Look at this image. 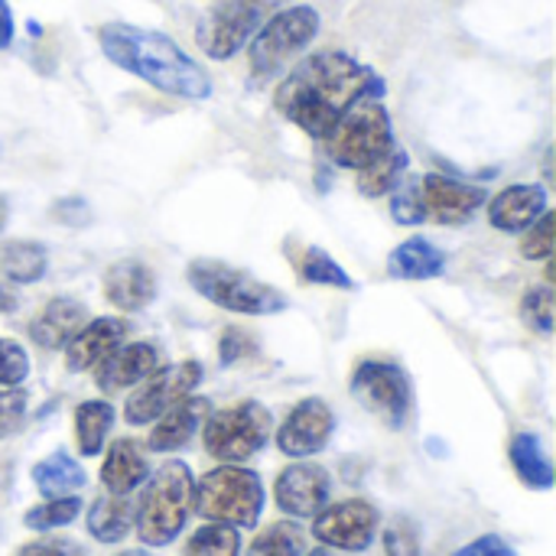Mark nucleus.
I'll list each match as a JSON object with an SVG mask.
<instances>
[{
  "instance_id": "9",
  "label": "nucleus",
  "mask_w": 556,
  "mask_h": 556,
  "mask_svg": "<svg viewBox=\"0 0 556 556\" xmlns=\"http://www.w3.org/2000/svg\"><path fill=\"white\" fill-rule=\"evenodd\" d=\"M352 397L391 430H404L414 410V388L407 371L388 358H365L352 371Z\"/></svg>"
},
{
  "instance_id": "17",
  "label": "nucleus",
  "mask_w": 556,
  "mask_h": 556,
  "mask_svg": "<svg viewBox=\"0 0 556 556\" xmlns=\"http://www.w3.org/2000/svg\"><path fill=\"white\" fill-rule=\"evenodd\" d=\"M104 300L121 309V313H140L156 300V277L153 270L137 261V257H124L114 261L104 270Z\"/></svg>"
},
{
  "instance_id": "12",
  "label": "nucleus",
  "mask_w": 556,
  "mask_h": 556,
  "mask_svg": "<svg viewBox=\"0 0 556 556\" xmlns=\"http://www.w3.org/2000/svg\"><path fill=\"white\" fill-rule=\"evenodd\" d=\"M378 508L365 498H345L339 505H326L313 518V538L323 547H336L345 554H365L378 534Z\"/></svg>"
},
{
  "instance_id": "4",
  "label": "nucleus",
  "mask_w": 556,
  "mask_h": 556,
  "mask_svg": "<svg viewBox=\"0 0 556 556\" xmlns=\"http://www.w3.org/2000/svg\"><path fill=\"white\" fill-rule=\"evenodd\" d=\"M186 280L192 283V290L202 300H208L212 306H218L225 313H238V316H277V313H287L290 309V300L277 287L251 277L241 267L222 264V261H208V257L192 261L189 270H186Z\"/></svg>"
},
{
  "instance_id": "35",
  "label": "nucleus",
  "mask_w": 556,
  "mask_h": 556,
  "mask_svg": "<svg viewBox=\"0 0 556 556\" xmlns=\"http://www.w3.org/2000/svg\"><path fill=\"white\" fill-rule=\"evenodd\" d=\"M26 410H29V394L23 388L0 391V440H10L23 430Z\"/></svg>"
},
{
  "instance_id": "31",
  "label": "nucleus",
  "mask_w": 556,
  "mask_h": 556,
  "mask_svg": "<svg viewBox=\"0 0 556 556\" xmlns=\"http://www.w3.org/2000/svg\"><path fill=\"white\" fill-rule=\"evenodd\" d=\"M303 547H306L303 531L293 521H277L251 541L248 556H303Z\"/></svg>"
},
{
  "instance_id": "27",
  "label": "nucleus",
  "mask_w": 556,
  "mask_h": 556,
  "mask_svg": "<svg viewBox=\"0 0 556 556\" xmlns=\"http://www.w3.org/2000/svg\"><path fill=\"white\" fill-rule=\"evenodd\" d=\"M49 270V251L39 241H7L0 248V274L16 283V287H29L39 283Z\"/></svg>"
},
{
  "instance_id": "33",
  "label": "nucleus",
  "mask_w": 556,
  "mask_h": 556,
  "mask_svg": "<svg viewBox=\"0 0 556 556\" xmlns=\"http://www.w3.org/2000/svg\"><path fill=\"white\" fill-rule=\"evenodd\" d=\"M81 498L75 495H62V498H49L36 508H29L23 515V528L29 531H55V528H68L78 515H81Z\"/></svg>"
},
{
  "instance_id": "41",
  "label": "nucleus",
  "mask_w": 556,
  "mask_h": 556,
  "mask_svg": "<svg viewBox=\"0 0 556 556\" xmlns=\"http://www.w3.org/2000/svg\"><path fill=\"white\" fill-rule=\"evenodd\" d=\"M244 355H251V339L241 329H225L222 339H218V362L228 368V365H235Z\"/></svg>"
},
{
  "instance_id": "16",
  "label": "nucleus",
  "mask_w": 556,
  "mask_h": 556,
  "mask_svg": "<svg viewBox=\"0 0 556 556\" xmlns=\"http://www.w3.org/2000/svg\"><path fill=\"white\" fill-rule=\"evenodd\" d=\"M160 368V352L153 342H130L117 345L98 368H94V384L104 394H117L127 388H137L143 378H150Z\"/></svg>"
},
{
  "instance_id": "18",
  "label": "nucleus",
  "mask_w": 556,
  "mask_h": 556,
  "mask_svg": "<svg viewBox=\"0 0 556 556\" xmlns=\"http://www.w3.org/2000/svg\"><path fill=\"white\" fill-rule=\"evenodd\" d=\"M127 336V323L114 316H98L78 329V336L65 345V368L72 375L98 368Z\"/></svg>"
},
{
  "instance_id": "14",
  "label": "nucleus",
  "mask_w": 556,
  "mask_h": 556,
  "mask_svg": "<svg viewBox=\"0 0 556 556\" xmlns=\"http://www.w3.org/2000/svg\"><path fill=\"white\" fill-rule=\"evenodd\" d=\"M336 433V414L323 397L300 401L277 430V450L290 459H309L329 446Z\"/></svg>"
},
{
  "instance_id": "1",
  "label": "nucleus",
  "mask_w": 556,
  "mask_h": 556,
  "mask_svg": "<svg viewBox=\"0 0 556 556\" xmlns=\"http://www.w3.org/2000/svg\"><path fill=\"white\" fill-rule=\"evenodd\" d=\"M365 94H384V78L349 52L326 49L296 62V68L280 81L274 108L313 140H323Z\"/></svg>"
},
{
  "instance_id": "13",
  "label": "nucleus",
  "mask_w": 556,
  "mask_h": 556,
  "mask_svg": "<svg viewBox=\"0 0 556 556\" xmlns=\"http://www.w3.org/2000/svg\"><path fill=\"white\" fill-rule=\"evenodd\" d=\"M414 179H417L420 215L424 222L433 225H466L489 202V192L482 186H469L443 173H427Z\"/></svg>"
},
{
  "instance_id": "42",
  "label": "nucleus",
  "mask_w": 556,
  "mask_h": 556,
  "mask_svg": "<svg viewBox=\"0 0 556 556\" xmlns=\"http://www.w3.org/2000/svg\"><path fill=\"white\" fill-rule=\"evenodd\" d=\"M456 556H518V554L511 551V544H508L505 538H498V534H485V538H479V541L466 544V547H463Z\"/></svg>"
},
{
  "instance_id": "5",
  "label": "nucleus",
  "mask_w": 556,
  "mask_h": 556,
  "mask_svg": "<svg viewBox=\"0 0 556 556\" xmlns=\"http://www.w3.org/2000/svg\"><path fill=\"white\" fill-rule=\"evenodd\" d=\"M323 147L329 163L355 173L381 160L391 147H397L391 114L384 108V94H365L362 101H355L339 117V124L323 137Z\"/></svg>"
},
{
  "instance_id": "24",
  "label": "nucleus",
  "mask_w": 556,
  "mask_h": 556,
  "mask_svg": "<svg viewBox=\"0 0 556 556\" xmlns=\"http://www.w3.org/2000/svg\"><path fill=\"white\" fill-rule=\"evenodd\" d=\"M508 459H511L518 479L528 489H538V492L554 489V463H551V456L544 450V440L538 433H515L511 446H508Z\"/></svg>"
},
{
  "instance_id": "10",
  "label": "nucleus",
  "mask_w": 556,
  "mask_h": 556,
  "mask_svg": "<svg viewBox=\"0 0 556 556\" xmlns=\"http://www.w3.org/2000/svg\"><path fill=\"white\" fill-rule=\"evenodd\" d=\"M277 7L280 0H218L199 20L195 42L208 59L228 62L254 39V33L267 23V16Z\"/></svg>"
},
{
  "instance_id": "3",
  "label": "nucleus",
  "mask_w": 556,
  "mask_h": 556,
  "mask_svg": "<svg viewBox=\"0 0 556 556\" xmlns=\"http://www.w3.org/2000/svg\"><path fill=\"white\" fill-rule=\"evenodd\" d=\"M192 469L179 459L150 476L140 502L134 505V528L147 547H166L182 534L192 515Z\"/></svg>"
},
{
  "instance_id": "25",
  "label": "nucleus",
  "mask_w": 556,
  "mask_h": 556,
  "mask_svg": "<svg viewBox=\"0 0 556 556\" xmlns=\"http://www.w3.org/2000/svg\"><path fill=\"white\" fill-rule=\"evenodd\" d=\"M33 485L46 498H62L72 492H81L88 485V476L78 466V459H72L65 450H55L33 466Z\"/></svg>"
},
{
  "instance_id": "40",
  "label": "nucleus",
  "mask_w": 556,
  "mask_h": 556,
  "mask_svg": "<svg viewBox=\"0 0 556 556\" xmlns=\"http://www.w3.org/2000/svg\"><path fill=\"white\" fill-rule=\"evenodd\" d=\"M16 556H88V551L72 538H42V541L20 547Z\"/></svg>"
},
{
  "instance_id": "29",
  "label": "nucleus",
  "mask_w": 556,
  "mask_h": 556,
  "mask_svg": "<svg viewBox=\"0 0 556 556\" xmlns=\"http://www.w3.org/2000/svg\"><path fill=\"white\" fill-rule=\"evenodd\" d=\"M114 404L108 401H85L75 407V440L81 456H98L104 450V440L114 427Z\"/></svg>"
},
{
  "instance_id": "44",
  "label": "nucleus",
  "mask_w": 556,
  "mask_h": 556,
  "mask_svg": "<svg viewBox=\"0 0 556 556\" xmlns=\"http://www.w3.org/2000/svg\"><path fill=\"white\" fill-rule=\"evenodd\" d=\"M16 306H20V296H16L7 283H0V316H3V313H13Z\"/></svg>"
},
{
  "instance_id": "8",
  "label": "nucleus",
  "mask_w": 556,
  "mask_h": 556,
  "mask_svg": "<svg viewBox=\"0 0 556 556\" xmlns=\"http://www.w3.org/2000/svg\"><path fill=\"white\" fill-rule=\"evenodd\" d=\"M274 430V417L261 401H238L205 417L202 443L218 463H244L257 456Z\"/></svg>"
},
{
  "instance_id": "21",
  "label": "nucleus",
  "mask_w": 556,
  "mask_h": 556,
  "mask_svg": "<svg viewBox=\"0 0 556 556\" xmlns=\"http://www.w3.org/2000/svg\"><path fill=\"white\" fill-rule=\"evenodd\" d=\"M85 323H88V306L81 300H75V296H52L39 309V316L33 319L29 336H33V342L39 349L59 352V349H65L78 336V329Z\"/></svg>"
},
{
  "instance_id": "47",
  "label": "nucleus",
  "mask_w": 556,
  "mask_h": 556,
  "mask_svg": "<svg viewBox=\"0 0 556 556\" xmlns=\"http://www.w3.org/2000/svg\"><path fill=\"white\" fill-rule=\"evenodd\" d=\"M306 556H329V554H326V551L319 547V551H309V554H306Z\"/></svg>"
},
{
  "instance_id": "11",
  "label": "nucleus",
  "mask_w": 556,
  "mask_h": 556,
  "mask_svg": "<svg viewBox=\"0 0 556 556\" xmlns=\"http://www.w3.org/2000/svg\"><path fill=\"white\" fill-rule=\"evenodd\" d=\"M205 371H202V362L195 358H186L179 365H166V368H156L150 378L140 381V388L127 397L124 404V420L130 427H140V424H153L156 417H163L173 404H179L182 397H189L199 384H202Z\"/></svg>"
},
{
  "instance_id": "20",
  "label": "nucleus",
  "mask_w": 556,
  "mask_h": 556,
  "mask_svg": "<svg viewBox=\"0 0 556 556\" xmlns=\"http://www.w3.org/2000/svg\"><path fill=\"white\" fill-rule=\"evenodd\" d=\"M208 414H212L208 397H192V394L182 397L163 417H156V427L147 437V450L150 453H176V450H182L202 430Z\"/></svg>"
},
{
  "instance_id": "6",
  "label": "nucleus",
  "mask_w": 556,
  "mask_h": 556,
  "mask_svg": "<svg viewBox=\"0 0 556 556\" xmlns=\"http://www.w3.org/2000/svg\"><path fill=\"white\" fill-rule=\"evenodd\" d=\"M192 511L205 521L254 528L264 511V482L257 472L241 469L235 463L212 469L199 479L192 492Z\"/></svg>"
},
{
  "instance_id": "36",
  "label": "nucleus",
  "mask_w": 556,
  "mask_h": 556,
  "mask_svg": "<svg viewBox=\"0 0 556 556\" xmlns=\"http://www.w3.org/2000/svg\"><path fill=\"white\" fill-rule=\"evenodd\" d=\"M29 375V355L16 339H0V388H20Z\"/></svg>"
},
{
  "instance_id": "15",
  "label": "nucleus",
  "mask_w": 556,
  "mask_h": 556,
  "mask_svg": "<svg viewBox=\"0 0 556 556\" xmlns=\"http://www.w3.org/2000/svg\"><path fill=\"white\" fill-rule=\"evenodd\" d=\"M332 495L329 472L316 463H293L274 482V502L290 518H316Z\"/></svg>"
},
{
  "instance_id": "46",
  "label": "nucleus",
  "mask_w": 556,
  "mask_h": 556,
  "mask_svg": "<svg viewBox=\"0 0 556 556\" xmlns=\"http://www.w3.org/2000/svg\"><path fill=\"white\" fill-rule=\"evenodd\" d=\"M114 556H153V554H147V551H121V554H114Z\"/></svg>"
},
{
  "instance_id": "23",
  "label": "nucleus",
  "mask_w": 556,
  "mask_h": 556,
  "mask_svg": "<svg viewBox=\"0 0 556 556\" xmlns=\"http://www.w3.org/2000/svg\"><path fill=\"white\" fill-rule=\"evenodd\" d=\"M147 476L150 466L140 446L134 440H114L101 466V485L108 489V495H130L134 489H140V482H147Z\"/></svg>"
},
{
  "instance_id": "38",
  "label": "nucleus",
  "mask_w": 556,
  "mask_h": 556,
  "mask_svg": "<svg viewBox=\"0 0 556 556\" xmlns=\"http://www.w3.org/2000/svg\"><path fill=\"white\" fill-rule=\"evenodd\" d=\"M384 554L388 556H420V531L410 518H394L384 528Z\"/></svg>"
},
{
  "instance_id": "7",
  "label": "nucleus",
  "mask_w": 556,
  "mask_h": 556,
  "mask_svg": "<svg viewBox=\"0 0 556 556\" xmlns=\"http://www.w3.org/2000/svg\"><path fill=\"white\" fill-rule=\"evenodd\" d=\"M323 16L316 7L300 3V7H287V10H274L267 16V23L254 33L248 59H251V72L257 78H270L280 68H287L303 49H309V42L319 36Z\"/></svg>"
},
{
  "instance_id": "2",
  "label": "nucleus",
  "mask_w": 556,
  "mask_h": 556,
  "mask_svg": "<svg viewBox=\"0 0 556 556\" xmlns=\"http://www.w3.org/2000/svg\"><path fill=\"white\" fill-rule=\"evenodd\" d=\"M98 46L108 62L124 68L127 75H137L163 94L186 101H205L212 94L208 72L166 33L130 23H104L98 26Z\"/></svg>"
},
{
  "instance_id": "39",
  "label": "nucleus",
  "mask_w": 556,
  "mask_h": 556,
  "mask_svg": "<svg viewBox=\"0 0 556 556\" xmlns=\"http://www.w3.org/2000/svg\"><path fill=\"white\" fill-rule=\"evenodd\" d=\"M49 215H52V222H59V225L85 228V225H88V218H91V208H88V202H85L81 195H65V199L52 202Z\"/></svg>"
},
{
  "instance_id": "45",
  "label": "nucleus",
  "mask_w": 556,
  "mask_h": 556,
  "mask_svg": "<svg viewBox=\"0 0 556 556\" xmlns=\"http://www.w3.org/2000/svg\"><path fill=\"white\" fill-rule=\"evenodd\" d=\"M7 215H10V202L0 195V231H3V225H7Z\"/></svg>"
},
{
  "instance_id": "34",
  "label": "nucleus",
  "mask_w": 556,
  "mask_h": 556,
  "mask_svg": "<svg viewBox=\"0 0 556 556\" xmlns=\"http://www.w3.org/2000/svg\"><path fill=\"white\" fill-rule=\"evenodd\" d=\"M521 319L528 329L551 336L554 332V290L547 283H538L521 300Z\"/></svg>"
},
{
  "instance_id": "37",
  "label": "nucleus",
  "mask_w": 556,
  "mask_h": 556,
  "mask_svg": "<svg viewBox=\"0 0 556 556\" xmlns=\"http://www.w3.org/2000/svg\"><path fill=\"white\" fill-rule=\"evenodd\" d=\"M554 212L547 208L531 228H528V235H525V241H521V254L528 257V261H551L554 257Z\"/></svg>"
},
{
  "instance_id": "30",
  "label": "nucleus",
  "mask_w": 556,
  "mask_h": 556,
  "mask_svg": "<svg viewBox=\"0 0 556 556\" xmlns=\"http://www.w3.org/2000/svg\"><path fill=\"white\" fill-rule=\"evenodd\" d=\"M296 270L306 283H316V287H332V290H358V280L323 248H303L300 261H296Z\"/></svg>"
},
{
  "instance_id": "22",
  "label": "nucleus",
  "mask_w": 556,
  "mask_h": 556,
  "mask_svg": "<svg viewBox=\"0 0 556 556\" xmlns=\"http://www.w3.org/2000/svg\"><path fill=\"white\" fill-rule=\"evenodd\" d=\"M450 267V251L427 238H407L388 254V274L394 280H437Z\"/></svg>"
},
{
  "instance_id": "28",
  "label": "nucleus",
  "mask_w": 556,
  "mask_h": 556,
  "mask_svg": "<svg viewBox=\"0 0 556 556\" xmlns=\"http://www.w3.org/2000/svg\"><path fill=\"white\" fill-rule=\"evenodd\" d=\"M407 166H410L407 150H404V147H391L381 160H375V163H368L365 169L355 173V186H358V192L368 195V199L391 195V192L401 186Z\"/></svg>"
},
{
  "instance_id": "43",
  "label": "nucleus",
  "mask_w": 556,
  "mask_h": 556,
  "mask_svg": "<svg viewBox=\"0 0 556 556\" xmlns=\"http://www.w3.org/2000/svg\"><path fill=\"white\" fill-rule=\"evenodd\" d=\"M10 42H13V10L7 0H0V52L10 49Z\"/></svg>"
},
{
  "instance_id": "26",
  "label": "nucleus",
  "mask_w": 556,
  "mask_h": 556,
  "mask_svg": "<svg viewBox=\"0 0 556 556\" xmlns=\"http://www.w3.org/2000/svg\"><path fill=\"white\" fill-rule=\"evenodd\" d=\"M85 525L98 544H121L134 531V502L127 495H104L91 502Z\"/></svg>"
},
{
  "instance_id": "32",
  "label": "nucleus",
  "mask_w": 556,
  "mask_h": 556,
  "mask_svg": "<svg viewBox=\"0 0 556 556\" xmlns=\"http://www.w3.org/2000/svg\"><path fill=\"white\" fill-rule=\"evenodd\" d=\"M186 556H241V534L231 525L212 521L189 538Z\"/></svg>"
},
{
  "instance_id": "19",
  "label": "nucleus",
  "mask_w": 556,
  "mask_h": 556,
  "mask_svg": "<svg viewBox=\"0 0 556 556\" xmlns=\"http://www.w3.org/2000/svg\"><path fill=\"white\" fill-rule=\"evenodd\" d=\"M547 189L544 186H531V182H515L505 186L492 202H489V222L498 231L518 235L528 231L544 212H547Z\"/></svg>"
}]
</instances>
